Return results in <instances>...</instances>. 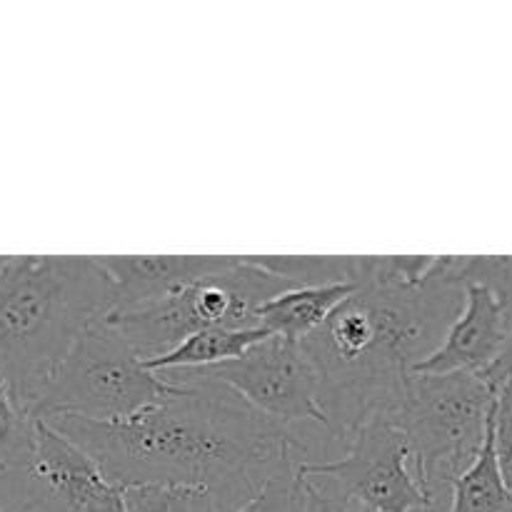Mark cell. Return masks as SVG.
<instances>
[{
    "mask_svg": "<svg viewBox=\"0 0 512 512\" xmlns=\"http://www.w3.org/2000/svg\"><path fill=\"white\" fill-rule=\"evenodd\" d=\"M160 403L120 423L45 420L85 450L103 478L130 485L205 488L220 512H238L273 475L308 463V445L213 380H180Z\"/></svg>",
    "mask_w": 512,
    "mask_h": 512,
    "instance_id": "1",
    "label": "cell"
},
{
    "mask_svg": "<svg viewBox=\"0 0 512 512\" xmlns=\"http://www.w3.org/2000/svg\"><path fill=\"white\" fill-rule=\"evenodd\" d=\"M465 288L445 275V255L425 283L358 285L300 343L320 380L328 433L348 443L368 420L398 410L418 363L438 350L463 308Z\"/></svg>",
    "mask_w": 512,
    "mask_h": 512,
    "instance_id": "2",
    "label": "cell"
},
{
    "mask_svg": "<svg viewBox=\"0 0 512 512\" xmlns=\"http://www.w3.org/2000/svg\"><path fill=\"white\" fill-rule=\"evenodd\" d=\"M115 308L118 290L98 258L8 255L0 270V373L28 408L80 335Z\"/></svg>",
    "mask_w": 512,
    "mask_h": 512,
    "instance_id": "3",
    "label": "cell"
},
{
    "mask_svg": "<svg viewBox=\"0 0 512 512\" xmlns=\"http://www.w3.org/2000/svg\"><path fill=\"white\" fill-rule=\"evenodd\" d=\"M495 400L498 390L478 373H410L390 420L408 438L418 480L435 500L453 490L480 455Z\"/></svg>",
    "mask_w": 512,
    "mask_h": 512,
    "instance_id": "4",
    "label": "cell"
},
{
    "mask_svg": "<svg viewBox=\"0 0 512 512\" xmlns=\"http://www.w3.org/2000/svg\"><path fill=\"white\" fill-rule=\"evenodd\" d=\"M290 280L260 268L253 258H235L228 268L195 280L153 303L115 308L105 318L143 360L160 358L195 333L210 328H253L260 305L293 290Z\"/></svg>",
    "mask_w": 512,
    "mask_h": 512,
    "instance_id": "5",
    "label": "cell"
},
{
    "mask_svg": "<svg viewBox=\"0 0 512 512\" xmlns=\"http://www.w3.org/2000/svg\"><path fill=\"white\" fill-rule=\"evenodd\" d=\"M178 388L145 368V360L105 320L85 330L33 403L38 420L73 418L120 423Z\"/></svg>",
    "mask_w": 512,
    "mask_h": 512,
    "instance_id": "6",
    "label": "cell"
},
{
    "mask_svg": "<svg viewBox=\"0 0 512 512\" xmlns=\"http://www.w3.org/2000/svg\"><path fill=\"white\" fill-rule=\"evenodd\" d=\"M303 475L373 512H428L438 505L418 480L408 438L388 415L355 430L340 458L303 463Z\"/></svg>",
    "mask_w": 512,
    "mask_h": 512,
    "instance_id": "7",
    "label": "cell"
},
{
    "mask_svg": "<svg viewBox=\"0 0 512 512\" xmlns=\"http://www.w3.org/2000/svg\"><path fill=\"white\" fill-rule=\"evenodd\" d=\"M170 383L180 380H213L235 390L258 413L283 425L315 423L328 430L320 408V380L300 343L270 335L238 360L200 370L160 373Z\"/></svg>",
    "mask_w": 512,
    "mask_h": 512,
    "instance_id": "8",
    "label": "cell"
},
{
    "mask_svg": "<svg viewBox=\"0 0 512 512\" xmlns=\"http://www.w3.org/2000/svg\"><path fill=\"white\" fill-rule=\"evenodd\" d=\"M465 298L458 318L445 333L433 355L418 363L413 373H478L493 368L512 340V330L503 305L485 285H463Z\"/></svg>",
    "mask_w": 512,
    "mask_h": 512,
    "instance_id": "9",
    "label": "cell"
},
{
    "mask_svg": "<svg viewBox=\"0 0 512 512\" xmlns=\"http://www.w3.org/2000/svg\"><path fill=\"white\" fill-rule=\"evenodd\" d=\"M118 290V308L153 303L228 268L230 255H108L98 258Z\"/></svg>",
    "mask_w": 512,
    "mask_h": 512,
    "instance_id": "10",
    "label": "cell"
},
{
    "mask_svg": "<svg viewBox=\"0 0 512 512\" xmlns=\"http://www.w3.org/2000/svg\"><path fill=\"white\" fill-rule=\"evenodd\" d=\"M355 285H300L275 295L255 313V323L270 335L303 343L320 328L345 300L353 295Z\"/></svg>",
    "mask_w": 512,
    "mask_h": 512,
    "instance_id": "11",
    "label": "cell"
},
{
    "mask_svg": "<svg viewBox=\"0 0 512 512\" xmlns=\"http://www.w3.org/2000/svg\"><path fill=\"white\" fill-rule=\"evenodd\" d=\"M265 338H270V333L260 325H253V328H210L190 335L173 353L145 360V368L158 375L173 373V370L213 368V365L243 358L248 350L263 343Z\"/></svg>",
    "mask_w": 512,
    "mask_h": 512,
    "instance_id": "12",
    "label": "cell"
},
{
    "mask_svg": "<svg viewBox=\"0 0 512 512\" xmlns=\"http://www.w3.org/2000/svg\"><path fill=\"white\" fill-rule=\"evenodd\" d=\"M450 495V512H512V493L500 473L495 450V413L483 450L475 463L455 480Z\"/></svg>",
    "mask_w": 512,
    "mask_h": 512,
    "instance_id": "13",
    "label": "cell"
},
{
    "mask_svg": "<svg viewBox=\"0 0 512 512\" xmlns=\"http://www.w3.org/2000/svg\"><path fill=\"white\" fill-rule=\"evenodd\" d=\"M38 445V418L20 400L10 380L0 373V473L33 465Z\"/></svg>",
    "mask_w": 512,
    "mask_h": 512,
    "instance_id": "14",
    "label": "cell"
},
{
    "mask_svg": "<svg viewBox=\"0 0 512 512\" xmlns=\"http://www.w3.org/2000/svg\"><path fill=\"white\" fill-rule=\"evenodd\" d=\"M260 268L290 280L293 285H355L358 258H308V255H260Z\"/></svg>",
    "mask_w": 512,
    "mask_h": 512,
    "instance_id": "15",
    "label": "cell"
},
{
    "mask_svg": "<svg viewBox=\"0 0 512 512\" xmlns=\"http://www.w3.org/2000/svg\"><path fill=\"white\" fill-rule=\"evenodd\" d=\"M445 275L458 285L493 290L512 330V255H445Z\"/></svg>",
    "mask_w": 512,
    "mask_h": 512,
    "instance_id": "16",
    "label": "cell"
},
{
    "mask_svg": "<svg viewBox=\"0 0 512 512\" xmlns=\"http://www.w3.org/2000/svg\"><path fill=\"white\" fill-rule=\"evenodd\" d=\"M125 490L128 512H220L205 488L188 485H130Z\"/></svg>",
    "mask_w": 512,
    "mask_h": 512,
    "instance_id": "17",
    "label": "cell"
},
{
    "mask_svg": "<svg viewBox=\"0 0 512 512\" xmlns=\"http://www.w3.org/2000/svg\"><path fill=\"white\" fill-rule=\"evenodd\" d=\"M305 490L308 478L303 475V465L283 470L273 475L238 512H305Z\"/></svg>",
    "mask_w": 512,
    "mask_h": 512,
    "instance_id": "18",
    "label": "cell"
},
{
    "mask_svg": "<svg viewBox=\"0 0 512 512\" xmlns=\"http://www.w3.org/2000/svg\"><path fill=\"white\" fill-rule=\"evenodd\" d=\"M495 450H498L500 473L512 493V380L498 390L495 400Z\"/></svg>",
    "mask_w": 512,
    "mask_h": 512,
    "instance_id": "19",
    "label": "cell"
},
{
    "mask_svg": "<svg viewBox=\"0 0 512 512\" xmlns=\"http://www.w3.org/2000/svg\"><path fill=\"white\" fill-rule=\"evenodd\" d=\"M305 512H373L363 508L355 500L345 498V495L335 493L320 480L308 478V490H305Z\"/></svg>",
    "mask_w": 512,
    "mask_h": 512,
    "instance_id": "20",
    "label": "cell"
},
{
    "mask_svg": "<svg viewBox=\"0 0 512 512\" xmlns=\"http://www.w3.org/2000/svg\"><path fill=\"white\" fill-rule=\"evenodd\" d=\"M78 512H128L125 505V490L113 483H103L93 495L83 500Z\"/></svg>",
    "mask_w": 512,
    "mask_h": 512,
    "instance_id": "21",
    "label": "cell"
},
{
    "mask_svg": "<svg viewBox=\"0 0 512 512\" xmlns=\"http://www.w3.org/2000/svg\"><path fill=\"white\" fill-rule=\"evenodd\" d=\"M483 378L488 380L495 390H500L508 380H512V340L508 348H505V353L498 358V363H495L490 370H485Z\"/></svg>",
    "mask_w": 512,
    "mask_h": 512,
    "instance_id": "22",
    "label": "cell"
},
{
    "mask_svg": "<svg viewBox=\"0 0 512 512\" xmlns=\"http://www.w3.org/2000/svg\"><path fill=\"white\" fill-rule=\"evenodd\" d=\"M0 512H8V510H3V508H0Z\"/></svg>",
    "mask_w": 512,
    "mask_h": 512,
    "instance_id": "23",
    "label": "cell"
}]
</instances>
